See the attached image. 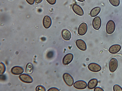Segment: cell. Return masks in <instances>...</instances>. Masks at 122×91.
Listing matches in <instances>:
<instances>
[{
	"instance_id": "obj_1",
	"label": "cell",
	"mask_w": 122,
	"mask_h": 91,
	"mask_svg": "<svg viewBox=\"0 0 122 91\" xmlns=\"http://www.w3.org/2000/svg\"><path fill=\"white\" fill-rule=\"evenodd\" d=\"M116 26L115 22L112 20H110L107 23L106 27L107 33L110 34L113 33L115 30Z\"/></svg>"
},
{
	"instance_id": "obj_2",
	"label": "cell",
	"mask_w": 122,
	"mask_h": 91,
	"mask_svg": "<svg viewBox=\"0 0 122 91\" xmlns=\"http://www.w3.org/2000/svg\"><path fill=\"white\" fill-rule=\"evenodd\" d=\"M118 66V62L117 59L115 58H112L110 61L109 64V68L110 71L114 73L117 69Z\"/></svg>"
},
{
	"instance_id": "obj_3",
	"label": "cell",
	"mask_w": 122,
	"mask_h": 91,
	"mask_svg": "<svg viewBox=\"0 0 122 91\" xmlns=\"http://www.w3.org/2000/svg\"><path fill=\"white\" fill-rule=\"evenodd\" d=\"M63 78L66 84L69 86H72L74 82V79L72 76L67 73H64Z\"/></svg>"
},
{
	"instance_id": "obj_4",
	"label": "cell",
	"mask_w": 122,
	"mask_h": 91,
	"mask_svg": "<svg viewBox=\"0 0 122 91\" xmlns=\"http://www.w3.org/2000/svg\"><path fill=\"white\" fill-rule=\"evenodd\" d=\"M19 77L22 82L25 83H31L33 82L32 77L28 74H23L20 75Z\"/></svg>"
},
{
	"instance_id": "obj_5",
	"label": "cell",
	"mask_w": 122,
	"mask_h": 91,
	"mask_svg": "<svg viewBox=\"0 0 122 91\" xmlns=\"http://www.w3.org/2000/svg\"><path fill=\"white\" fill-rule=\"evenodd\" d=\"M88 27L86 24L85 23H81L79 25L78 30V34L80 36L85 35L87 32Z\"/></svg>"
},
{
	"instance_id": "obj_6",
	"label": "cell",
	"mask_w": 122,
	"mask_h": 91,
	"mask_svg": "<svg viewBox=\"0 0 122 91\" xmlns=\"http://www.w3.org/2000/svg\"><path fill=\"white\" fill-rule=\"evenodd\" d=\"M74 87L78 89H83L86 88L87 86L86 82L82 80H80L76 82L74 85Z\"/></svg>"
},
{
	"instance_id": "obj_7",
	"label": "cell",
	"mask_w": 122,
	"mask_h": 91,
	"mask_svg": "<svg viewBox=\"0 0 122 91\" xmlns=\"http://www.w3.org/2000/svg\"><path fill=\"white\" fill-rule=\"evenodd\" d=\"M88 69L91 71L94 72H98L101 69V66L98 64L92 63L90 64L88 66Z\"/></svg>"
},
{
	"instance_id": "obj_8",
	"label": "cell",
	"mask_w": 122,
	"mask_h": 91,
	"mask_svg": "<svg viewBox=\"0 0 122 91\" xmlns=\"http://www.w3.org/2000/svg\"><path fill=\"white\" fill-rule=\"evenodd\" d=\"M101 20L100 18L97 16L93 19L92 22V26L93 28L96 30H99L101 25Z\"/></svg>"
},
{
	"instance_id": "obj_9",
	"label": "cell",
	"mask_w": 122,
	"mask_h": 91,
	"mask_svg": "<svg viewBox=\"0 0 122 91\" xmlns=\"http://www.w3.org/2000/svg\"><path fill=\"white\" fill-rule=\"evenodd\" d=\"M76 45L77 47L82 51H85L87 49V46L85 42L83 40L79 39L76 42Z\"/></svg>"
},
{
	"instance_id": "obj_10",
	"label": "cell",
	"mask_w": 122,
	"mask_h": 91,
	"mask_svg": "<svg viewBox=\"0 0 122 91\" xmlns=\"http://www.w3.org/2000/svg\"><path fill=\"white\" fill-rule=\"evenodd\" d=\"M72 9L74 12L79 16H82L84 14L83 9L81 6L77 5H74L72 7Z\"/></svg>"
},
{
	"instance_id": "obj_11",
	"label": "cell",
	"mask_w": 122,
	"mask_h": 91,
	"mask_svg": "<svg viewBox=\"0 0 122 91\" xmlns=\"http://www.w3.org/2000/svg\"><path fill=\"white\" fill-rule=\"evenodd\" d=\"M73 58L74 56L73 54L69 53L66 54L63 58V64L64 65L69 64L72 62Z\"/></svg>"
},
{
	"instance_id": "obj_12",
	"label": "cell",
	"mask_w": 122,
	"mask_h": 91,
	"mask_svg": "<svg viewBox=\"0 0 122 91\" xmlns=\"http://www.w3.org/2000/svg\"><path fill=\"white\" fill-rule=\"evenodd\" d=\"M24 71V70L23 68L18 66L13 67L11 70V72L13 74L17 75L22 74Z\"/></svg>"
},
{
	"instance_id": "obj_13",
	"label": "cell",
	"mask_w": 122,
	"mask_h": 91,
	"mask_svg": "<svg viewBox=\"0 0 122 91\" xmlns=\"http://www.w3.org/2000/svg\"><path fill=\"white\" fill-rule=\"evenodd\" d=\"M52 24L51 18L48 16H46L44 17L43 21V24L44 27L46 29L49 28Z\"/></svg>"
},
{
	"instance_id": "obj_14",
	"label": "cell",
	"mask_w": 122,
	"mask_h": 91,
	"mask_svg": "<svg viewBox=\"0 0 122 91\" xmlns=\"http://www.w3.org/2000/svg\"><path fill=\"white\" fill-rule=\"evenodd\" d=\"M121 49V46L118 44L113 45L111 46L109 49V51L112 54H116L120 51Z\"/></svg>"
},
{
	"instance_id": "obj_15",
	"label": "cell",
	"mask_w": 122,
	"mask_h": 91,
	"mask_svg": "<svg viewBox=\"0 0 122 91\" xmlns=\"http://www.w3.org/2000/svg\"><path fill=\"white\" fill-rule=\"evenodd\" d=\"M98 81L96 78H93L90 80L88 84V87L90 89H92L95 88L98 85Z\"/></svg>"
},
{
	"instance_id": "obj_16",
	"label": "cell",
	"mask_w": 122,
	"mask_h": 91,
	"mask_svg": "<svg viewBox=\"0 0 122 91\" xmlns=\"http://www.w3.org/2000/svg\"><path fill=\"white\" fill-rule=\"evenodd\" d=\"M62 36L63 39L67 41L69 40L71 36L70 32L66 29L63 30L62 32Z\"/></svg>"
},
{
	"instance_id": "obj_17",
	"label": "cell",
	"mask_w": 122,
	"mask_h": 91,
	"mask_svg": "<svg viewBox=\"0 0 122 91\" xmlns=\"http://www.w3.org/2000/svg\"><path fill=\"white\" fill-rule=\"evenodd\" d=\"M101 9L100 7H96L91 10L90 15L91 17H94L96 16L100 13Z\"/></svg>"
},
{
	"instance_id": "obj_18",
	"label": "cell",
	"mask_w": 122,
	"mask_h": 91,
	"mask_svg": "<svg viewBox=\"0 0 122 91\" xmlns=\"http://www.w3.org/2000/svg\"><path fill=\"white\" fill-rule=\"evenodd\" d=\"M34 66L31 63H28L26 66L25 71L26 73L28 74H32L33 71Z\"/></svg>"
},
{
	"instance_id": "obj_19",
	"label": "cell",
	"mask_w": 122,
	"mask_h": 91,
	"mask_svg": "<svg viewBox=\"0 0 122 91\" xmlns=\"http://www.w3.org/2000/svg\"><path fill=\"white\" fill-rule=\"evenodd\" d=\"M110 4L114 7H117L120 4V0H109Z\"/></svg>"
},
{
	"instance_id": "obj_20",
	"label": "cell",
	"mask_w": 122,
	"mask_h": 91,
	"mask_svg": "<svg viewBox=\"0 0 122 91\" xmlns=\"http://www.w3.org/2000/svg\"><path fill=\"white\" fill-rule=\"evenodd\" d=\"M6 68L5 64L2 62L0 64V74L2 75L4 74Z\"/></svg>"
},
{
	"instance_id": "obj_21",
	"label": "cell",
	"mask_w": 122,
	"mask_h": 91,
	"mask_svg": "<svg viewBox=\"0 0 122 91\" xmlns=\"http://www.w3.org/2000/svg\"><path fill=\"white\" fill-rule=\"evenodd\" d=\"M36 90L37 91H46L45 87L42 85H39L37 86Z\"/></svg>"
},
{
	"instance_id": "obj_22",
	"label": "cell",
	"mask_w": 122,
	"mask_h": 91,
	"mask_svg": "<svg viewBox=\"0 0 122 91\" xmlns=\"http://www.w3.org/2000/svg\"><path fill=\"white\" fill-rule=\"evenodd\" d=\"M113 89L114 91H122V88L118 85H116L114 86Z\"/></svg>"
},
{
	"instance_id": "obj_23",
	"label": "cell",
	"mask_w": 122,
	"mask_h": 91,
	"mask_svg": "<svg viewBox=\"0 0 122 91\" xmlns=\"http://www.w3.org/2000/svg\"><path fill=\"white\" fill-rule=\"evenodd\" d=\"M47 2L50 4L53 5L56 4V0H46Z\"/></svg>"
},
{
	"instance_id": "obj_24",
	"label": "cell",
	"mask_w": 122,
	"mask_h": 91,
	"mask_svg": "<svg viewBox=\"0 0 122 91\" xmlns=\"http://www.w3.org/2000/svg\"><path fill=\"white\" fill-rule=\"evenodd\" d=\"M27 2L31 5L34 4L35 3V0H26Z\"/></svg>"
},
{
	"instance_id": "obj_25",
	"label": "cell",
	"mask_w": 122,
	"mask_h": 91,
	"mask_svg": "<svg viewBox=\"0 0 122 91\" xmlns=\"http://www.w3.org/2000/svg\"><path fill=\"white\" fill-rule=\"evenodd\" d=\"M95 91H104V90L102 88L99 87H97L95 88Z\"/></svg>"
},
{
	"instance_id": "obj_26",
	"label": "cell",
	"mask_w": 122,
	"mask_h": 91,
	"mask_svg": "<svg viewBox=\"0 0 122 91\" xmlns=\"http://www.w3.org/2000/svg\"><path fill=\"white\" fill-rule=\"evenodd\" d=\"M60 90L57 88L56 87H52L49 89L48 91H58Z\"/></svg>"
},
{
	"instance_id": "obj_27",
	"label": "cell",
	"mask_w": 122,
	"mask_h": 91,
	"mask_svg": "<svg viewBox=\"0 0 122 91\" xmlns=\"http://www.w3.org/2000/svg\"><path fill=\"white\" fill-rule=\"evenodd\" d=\"M43 0H35V2L37 4H40L42 2Z\"/></svg>"
},
{
	"instance_id": "obj_28",
	"label": "cell",
	"mask_w": 122,
	"mask_h": 91,
	"mask_svg": "<svg viewBox=\"0 0 122 91\" xmlns=\"http://www.w3.org/2000/svg\"><path fill=\"white\" fill-rule=\"evenodd\" d=\"M77 0L81 2H83L85 1V0Z\"/></svg>"
},
{
	"instance_id": "obj_29",
	"label": "cell",
	"mask_w": 122,
	"mask_h": 91,
	"mask_svg": "<svg viewBox=\"0 0 122 91\" xmlns=\"http://www.w3.org/2000/svg\"><path fill=\"white\" fill-rule=\"evenodd\" d=\"M10 0L12 1V0Z\"/></svg>"
}]
</instances>
